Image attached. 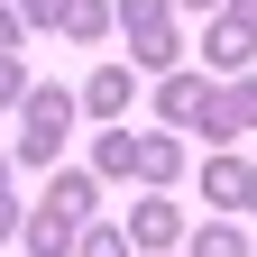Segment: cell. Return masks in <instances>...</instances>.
<instances>
[]
</instances>
